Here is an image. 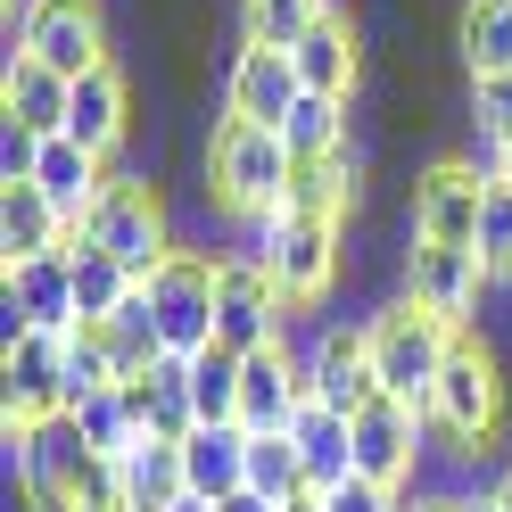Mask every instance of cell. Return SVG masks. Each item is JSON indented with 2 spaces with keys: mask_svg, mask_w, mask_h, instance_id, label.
Here are the masks:
<instances>
[{
  "mask_svg": "<svg viewBox=\"0 0 512 512\" xmlns=\"http://www.w3.org/2000/svg\"><path fill=\"white\" fill-rule=\"evenodd\" d=\"M290 174H298V157H290V141H281V124H248V116H223L215 124V141H207V190H215L223 215H240V223L281 215V207H290Z\"/></svg>",
  "mask_w": 512,
  "mask_h": 512,
  "instance_id": "cell-1",
  "label": "cell"
},
{
  "mask_svg": "<svg viewBox=\"0 0 512 512\" xmlns=\"http://www.w3.org/2000/svg\"><path fill=\"white\" fill-rule=\"evenodd\" d=\"M455 323H438L430 306L413 298H389L380 314H364V347H372V372H380V397H405L413 413H430L438 397V372L455 356Z\"/></svg>",
  "mask_w": 512,
  "mask_h": 512,
  "instance_id": "cell-2",
  "label": "cell"
},
{
  "mask_svg": "<svg viewBox=\"0 0 512 512\" xmlns=\"http://www.w3.org/2000/svg\"><path fill=\"white\" fill-rule=\"evenodd\" d=\"M256 248L248 256H265V273L281 281V298L290 306H323L331 298V281L347 265V223L339 215H298V207H281L265 223H248Z\"/></svg>",
  "mask_w": 512,
  "mask_h": 512,
  "instance_id": "cell-3",
  "label": "cell"
},
{
  "mask_svg": "<svg viewBox=\"0 0 512 512\" xmlns=\"http://www.w3.org/2000/svg\"><path fill=\"white\" fill-rule=\"evenodd\" d=\"M75 240H91V248H108L124 273L133 281H149L157 265H166V256L182 248L174 232H166V199H157V190L141 182V174H108V190L100 199H91V215L75 223Z\"/></svg>",
  "mask_w": 512,
  "mask_h": 512,
  "instance_id": "cell-4",
  "label": "cell"
},
{
  "mask_svg": "<svg viewBox=\"0 0 512 512\" xmlns=\"http://www.w3.org/2000/svg\"><path fill=\"white\" fill-rule=\"evenodd\" d=\"M496 422H504V372H496V356L479 339H455V356H446V372H438V397L422 413V430L446 438L455 455H479V446L496 438Z\"/></svg>",
  "mask_w": 512,
  "mask_h": 512,
  "instance_id": "cell-5",
  "label": "cell"
},
{
  "mask_svg": "<svg viewBox=\"0 0 512 512\" xmlns=\"http://www.w3.org/2000/svg\"><path fill=\"white\" fill-rule=\"evenodd\" d=\"M141 298H149L157 356H199V347H215V256L207 248H174L141 281Z\"/></svg>",
  "mask_w": 512,
  "mask_h": 512,
  "instance_id": "cell-6",
  "label": "cell"
},
{
  "mask_svg": "<svg viewBox=\"0 0 512 512\" xmlns=\"http://www.w3.org/2000/svg\"><path fill=\"white\" fill-rule=\"evenodd\" d=\"M281 323H290V298H281V281L265 273V256H215V347H232V356H256V347H273Z\"/></svg>",
  "mask_w": 512,
  "mask_h": 512,
  "instance_id": "cell-7",
  "label": "cell"
},
{
  "mask_svg": "<svg viewBox=\"0 0 512 512\" xmlns=\"http://www.w3.org/2000/svg\"><path fill=\"white\" fill-rule=\"evenodd\" d=\"M488 182H496V174L463 166V157H438V166L413 182V199H405V240L479 248V207H488Z\"/></svg>",
  "mask_w": 512,
  "mask_h": 512,
  "instance_id": "cell-8",
  "label": "cell"
},
{
  "mask_svg": "<svg viewBox=\"0 0 512 512\" xmlns=\"http://www.w3.org/2000/svg\"><path fill=\"white\" fill-rule=\"evenodd\" d=\"M25 331H50L67 339L83 331V306H75V256H25V265H9V290H0V339H25Z\"/></svg>",
  "mask_w": 512,
  "mask_h": 512,
  "instance_id": "cell-9",
  "label": "cell"
},
{
  "mask_svg": "<svg viewBox=\"0 0 512 512\" xmlns=\"http://www.w3.org/2000/svg\"><path fill=\"white\" fill-rule=\"evenodd\" d=\"M17 50L25 58H42V67L58 75H91V67H108V17H100V0H42V9H25L17 17Z\"/></svg>",
  "mask_w": 512,
  "mask_h": 512,
  "instance_id": "cell-10",
  "label": "cell"
},
{
  "mask_svg": "<svg viewBox=\"0 0 512 512\" xmlns=\"http://www.w3.org/2000/svg\"><path fill=\"white\" fill-rule=\"evenodd\" d=\"M9 446H17L25 504H34V512H75V479H83V463H91V446H83V430L67 422V413L9 430Z\"/></svg>",
  "mask_w": 512,
  "mask_h": 512,
  "instance_id": "cell-11",
  "label": "cell"
},
{
  "mask_svg": "<svg viewBox=\"0 0 512 512\" xmlns=\"http://www.w3.org/2000/svg\"><path fill=\"white\" fill-rule=\"evenodd\" d=\"M479 290H488V265L479 248H446V240H405V298L430 306L438 323H471L479 314Z\"/></svg>",
  "mask_w": 512,
  "mask_h": 512,
  "instance_id": "cell-12",
  "label": "cell"
},
{
  "mask_svg": "<svg viewBox=\"0 0 512 512\" xmlns=\"http://www.w3.org/2000/svg\"><path fill=\"white\" fill-rule=\"evenodd\" d=\"M50 413H67V339L25 331L0 356V422L25 430V422H50Z\"/></svg>",
  "mask_w": 512,
  "mask_h": 512,
  "instance_id": "cell-13",
  "label": "cell"
},
{
  "mask_svg": "<svg viewBox=\"0 0 512 512\" xmlns=\"http://www.w3.org/2000/svg\"><path fill=\"white\" fill-rule=\"evenodd\" d=\"M347 430H356V479H380V488H405L413 463L430 455V430L405 397H372Z\"/></svg>",
  "mask_w": 512,
  "mask_h": 512,
  "instance_id": "cell-14",
  "label": "cell"
},
{
  "mask_svg": "<svg viewBox=\"0 0 512 512\" xmlns=\"http://www.w3.org/2000/svg\"><path fill=\"white\" fill-rule=\"evenodd\" d=\"M306 405H314V389H306V364L290 356V339L256 347V356L240 364V430H248V438H273V430H290Z\"/></svg>",
  "mask_w": 512,
  "mask_h": 512,
  "instance_id": "cell-15",
  "label": "cell"
},
{
  "mask_svg": "<svg viewBox=\"0 0 512 512\" xmlns=\"http://www.w3.org/2000/svg\"><path fill=\"white\" fill-rule=\"evenodd\" d=\"M306 389H314V405H331V413H347V422H356V413L380 397V372H372L364 331H323V339H314Z\"/></svg>",
  "mask_w": 512,
  "mask_h": 512,
  "instance_id": "cell-16",
  "label": "cell"
},
{
  "mask_svg": "<svg viewBox=\"0 0 512 512\" xmlns=\"http://www.w3.org/2000/svg\"><path fill=\"white\" fill-rule=\"evenodd\" d=\"M298 67H290V50H240L232 58V75H223V116H248V124H281L298 108Z\"/></svg>",
  "mask_w": 512,
  "mask_h": 512,
  "instance_id": "cell-17",
  "label": "cell"
},
{
  "mask_svg": "<svg viewBox=\"0 0 512 512\" xmlns=\"http://www.w3.org/2000/svg\"><path fill=\"white\" fill-rule=\"evenodd\" d=\"M116 389H124V405H133V422L149 438H190V430H199V405H190V356H157L133 380H116Z\"/></svg>",
  "mask_w": 512,
  "mask_h": 512,
  "instance_id": "cell-18",
  "label": "cell"
},
{
  "mask_svg": "<svg viewBox=\"0 0 512 512\" xmlns=\"http://www.w3.org/2000/svg\"><path fill=\"white\" fill-rule=\"evenodd\" d=\"M58 248H75V223L42 199V182H0V265L58 256Z\"/></svg>",
  "mask_w": 512,
  "mask_h": 512,
  "instance_id": "cell-19",
  "label": "cell"
},
{
  "mask_svg": "<svg viewBox=\"0 0 512 512\" xmlns=\"http://www.w3.org/2000/svg\"><path fill=\"white\" fill-rule=\"evenodd\" d=\"M124 124H133V91H124V75H116V67L75 75V100H67V141H83L91 157H116Z\"/></svg>",
  "mask_w": 512,
  "mask_h": 512,
  "instance_id": "cell-20",
  "label": "cell"
},
{
  "mask_svg": "<svg viewBox=\"0 0 512 512\" xmlns=\"http://www.w3.org/2000/svg\"><path fill=\"white\" fill-rule=\"evenodd\" d=\"M182 479H190V496H207V504L248 488V430L240 422H199L182 438Z\"/></svg>",
  "mask_w": 512,
  "mask_h": 512,
  "instance_id": "cell-21",
  "label": "cell"
},
{
  "mask_svg": "<svg viewBox=\"0 0 512 512\" xmlns=\"http://www.w3.org/2000/svg\"><path fill=\"white\" fill-rule=\"evenodd\" d=\"M67 100H75V83L58 75V67L9 50V83H0V108H9V124H25V133L50 141V133H67Z\"/></svg>",
  "mask_w": 512,
  "mask_h": 512,
  "instance_id": "cell-22",
  "label": "cell"
},
{
  "mask_svg": "<svg viewBox=\"0 0 512 512\" xmlns=\"http://www.w3.org/2000/svg\"><path fill=\"white\" fill-rule=\"evenodd\" d=\"M290 446H298V463H306V496H331L339 479H356V430H347V413L306 405L298 422H290Z\"/></svg>",
  "mask_w": 512,
  "mask_h": 512,
  "instance_id": "cell-23",
  "label": "cell"
},
{
  "mask_svg": "<svg viewBox=\"0 0 512 512\" xmlns=\"http://www.w3.org/2000/svg\"><path fill=\"white\" fill-rule=\"evenodd\" d=\"M34 182H42V199L67 215V223H83V215H91V199L108 190V157H91V149H83V141H67V133H50V141H42Z\"/></svg>",
  "mask_w": 512,
  "mask_h": 512,
  "instance_id": "cell-24",
  "label": "cell"
},
{
  "mask_svg": "<svg viewBox=\"0 0 512 512\" xmlns=\"http://www.w3.org/2000/svg\"><path fill=\"white\" fill-rule=\"evenodd\" d=\"M290 67H298L306 91H331V100H347V91H356V75H364V42H356V25L331 9V17L290 50Z\"/></svg>",
  "mask_w": 512,
  "mask_h": 512,
  "instance_id": "cell-25",
  "label": "cell"
},
{
  "mask_svg": "<svg viewBox=\"0 0 512 512\" xmlns=\"http://www.w3.org/2000/svg\"><path fill=\"white\" fill-rule=\"evenodd\" d=\"M124 471V512H174L190 496V479H182V438H133V455L116 463Z\"/></svg>",
  "mask_w": 512,
  "mask_h": 512,
  "instance_id": "cell-26",
  "label": "cell"
},
{
  "mask_svg": "<svg viewBox=\"0 0 512 512\" xmlns=\"http://www.w3.org/2000/svg\"><path fill=\"white\" fill-rule=\"evenodd\" d=\"M356 190H364V157H356V141H339L331 157H306V166L290 174V207H298V215H339V223H347Z\"/></svg>",
  "mask_w": 512,
  "mask_h": 512,
  "instance_id": "cell-27",
  "label": "cell"
},
{
  "mask_svg": "<svg viewBox=\"0 0 512 512\" xmlns=\"http://www.w3.org/2000/svg\"><path fill=\"white\" fill-rule=\"evenodd\" d=\"M67 256H75V306H83V323H116V314H124V298H133L141 281L124 273L108 248H91V240H75Z\"/></svg>",
  "mask_w": 512,
  "mask_h": 512,
  "instance_id": "cell-28",
  "label": "cell"
},
{
  "mask_svg": "<svg viewBox=\"0 0 512 512\" xmlns=\"http://www.w3.org/2000/svg\"><path fill=\"white\" fill-rule=\"evenodd\" d=\"M323 17H331V0H240L248 50H298Z\"/></svg>",
  "mask_w": 512,
  "mask_h": 512,
  "instance_id": "cell-29",
  "label": "cell"
},
{
  "mask_svg": "<svg viewBox=\"0 0 512 512\" xmlns=\"http://www.w3.org/2000/svg\"><path fill=\"white\" fill-rule=\"evenodd\" d=\"M67 422L83 430L91 455H108V463H124V455H133V438H141V422H133V405H124V389H91V397H75V405H67Z\"/></svg>",
  "mask_w": 512,
  "mask_h": 512,
  "instance_id": "cell-30",
  "label": "cell"
},
{
  "mask_svg": "<svg viewBox=\"0 0 512 512\" xmlns=\"http://www.w3.org/2000/svg\"><path fill=\"white\" fill-rule=\"evenodd\" d=\"M281 141H290L298 166H306V157H331L347 141V100H331V91H298V108L281 116Z\"/></svg>",
  "mask_w": 512,
  "mask_h": 512,
  "instance_id": "cell-31",
  "label": "cell"
},
{
  "mask_svg": "<svg viewBox=\"0 0 512 512\" xmlns=\"http://www.w3.org/2000/svg\"><path fill=\"white\" fill-rule=\"evenodd\" d=\"M240 364L232 347H199L190 356V405H199V422H240Z\"/></svg>",
  "mask_w": 512,
  "mask_h": 512,
  "instance_id": "cell-32",
  "label": "cell"
},
{
  "mask_svg": "<svg viewBox=\"0 0 512 512\" xmlns=\"http://www.w3.org/2000/svg\"><path fill=\"white\" fill-rule=\"evenodd\" d=\"M463 58L471 75H512V0H471L463 9Z\"/></svg>",
  "mask_w": 512,
  "mask_h": 512,
  "instance_id": "cell-33",
  "label": "cell"
},
{
  "mask_svg": "<svg viewBox=\"0 0 512 512\" xmlns=\"http://www.w3.org/2000/svg\"><path fill=\"white\" fill-rule=\"evenodd\" d=\"M248 488H256V496H273V504H298V496H306V463H298L290 430L248 438Z\"/></svg>",
  "mask_w": 512,
  "mask_h": 512,
  "instance_id": "cell-34",
  "label": "cell"
},
{
  "mask_svg": "<svg viewBox=\"0 0 512 512\" xmlns=\"http://www.w3.org/2000/svg\"><path fill=\"white\" fill-rule=\"evenodd\" d=\"M479 265L488 281H512V190L488 182V207H479Z\"/></svg>",
  "mask_w": 512,
  "mask_h": 512,
  "instance_id": "cell-35",
  "label": "cell"
},
{
  "mask_svg": "<svg viewBox=\"0 0 512 512\" xmlns=\"http://www.w3.org/2000/svg\"><path fill=\"white\" fill-rule=\"evenodd\" d=\"M471 124L488 149L512 141V75H471Z\"/></svg>",
  "mask_w": 512,
  "mask_h": 512,
  "instance_id": "cell-36",
  "label": "cell"
},
{
  "mask_svg": "<svg viewBox=\"0 0 512 512\" xmlns=\"http://www.w3.org/2000/svg\"><path fill=\"white\" fill-rule=\"evenodd\" d=\"M323 512H405V496L397 488H380V479H339L331 496H314Z\"/></svg>",
  "mask_w": 512,
  "mask_h": 512,
  "instance_id": "cell-37",
  "label": "cell"
},
{
  "mask_svg": "<svg viewBox=\"0 0 512 512\" xmlns=\"http://www.w3.org/2000/svg\"><path fill=\"white\" fill-rule=\"evenodd\" d=\"M215 512H290V504H273V496H256V488H232Z\"/></svg>",
  "mask_w": 512,
  "mask_h": 512,
  "instance_id": "cell-38",
  "label": "cell"
},
{
  "mask_svg": "<svg viewBox=\"0 0 512 512\" xmlns=\"http://www.w3.org/2000/svg\"><path fill=\"white\" fill-rule=\"evenodd\" d=\"M455 496H463V488H422V496H413L405 512H455Z\"/></svg>",
  "mask_w": 512,
  "mask_h": 512,
  "instance_id": "cell-39",
  "label": "cell"
},
{
  "mask_svg": "<svg viewBox=\"0 0 512 512\" xmlns=\"http://www.w3.org/2000/svg\"><path fill=\"white\" fill-rule=\"evenodd\" d=\"M455 512H504V496H496V488H463Z\"/></svg>",
  "mask_w": 512,
  "mask_h": 512,
  "instance_id": "cell-40",
  "label": "cell"
},
{
  "mask_svg": "<svg viewBox=\"0 0 512 512\" xmlns=\"http://www.w3.org/2000/svg\"><path fill=\"white\" fill-rule=\"evenodd\" d=\"M488 174H496V182L512 190V141H504V149H488Z\"/></svg>",
  "mask_w": 512,
  "mask_h": 512,
  "instance_id": "cell-41",
  "label": "cell"
},
{
  "mask_svg": "<svg viewBox=\"0 0 512 512\" xmlns=\"http://www.w3.org/2000/svg\"><path fill=\"white\" fill-rule=\"evenodd\" d=\"M174 512H215V504H207V496H182V504H174Z\"/></svg>",
  "mask_w": 512,
  "mask_h": 512,
  "instance_id": "cell-42",
  "label": "cell"
},
{
  "mask_svg": "<svg viewBox=\"0 0 512 512\" xmlns=\"http://www.w3.org/2000/svg\"><path fill=\"white\" fill-rule=\"evenodd\" d=\"M496 496H504V512H512V471H504V479H496Z\"/></svg>",
  "mask_w": 512,
  "mask_h": 512,
  "instance_id": "cell-43",
  "label": "cell"
},
{
  "mask_svg": "<svg viewBox=\"0 0 512 512\" xmlns=\"http://www.w3.org/2000/svg\"><path fill=\"white\" fill-rule=\"evenodd\" d=\"M290 512H323V504H314V496H298V504H290Z\"/></svg>",
  "mask_w": 512,
  "mask_h": 512,
  "instance_id": "cell-44",
  "label": "cell"
},
{
  "mask_svg": "<svg viewBox=\"0 0 512 512\" xmlns=\"http://www.w3.org/2000/svg\"><path fill=\"white\" fill-rule=\"evenodd\" d=\"M9 9H17V17H25V9H42V0H9Z\"/></svg>",
  "mask_w": 512,
  "mask_h": 512,
  "instance_id": "cell-45",
  "label": "cell"
}]
</instances>
